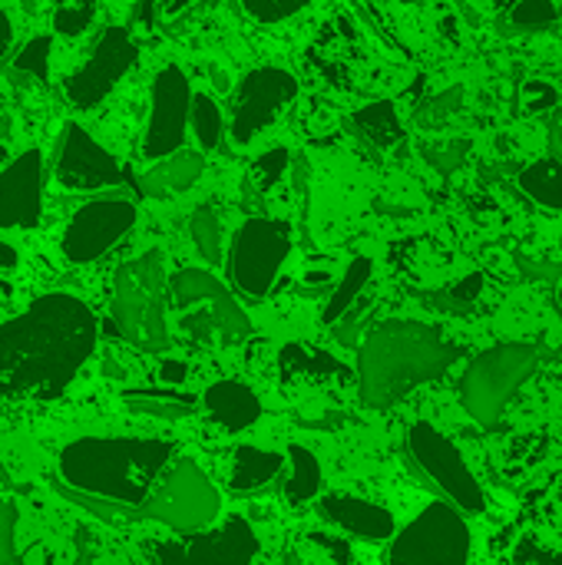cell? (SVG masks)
I'll use <instances>...</instances> for the list:
<instances>
[{
	"label": "cell",
	"instance_id": "cell-8",
	"mask_svg": "<svg viewBox=\"0 0 562 565\" xmlns=\"http://www.w3.org/2000/svg\"><path fill=\"white\" fill-rule=\"evenodd\" d=\"M470 526L447 500L431 503L401 533L391 536L388 565H467Z\"/></svg>",
	"mask_w": 562,
	"mask_h": 565
},
{
	"label": "cell",
	"instance_id": "cell-3",
	"mask_svg": "<svg viewBox=\"0 0 562 565\" xmlns=\"http://www.w3.org/2000/svg\"><path fill=\"white\" fill-rule=\"evenodd\" d=\"M172 460L169 440L146 437H83L60 450L56 470L66 493L136 510Z\"/></svg>",
	"mask_w": 562,
	"mask_h": 565
},
{
	"label": "cell",
	"instance_id": "cell-29",
	"mask_svg": "<svg viewBox=\"0 0 562 565\" xmlns=\"http://www.w3.org/2000/svg\"><path fill=\"white\" fill-rule=\"evenodd\" d=\"M96 13V0H56L53 7V26L63 36H76L89 26Z\"/></svg>",
	"mask_w": 562,
	"mask_h": 565
},
{
	"label": "cell",
	"instance_id": "cell-26",
	"mask_svg": "<svg viewBox=\"0 0 562 565\" xmlns=\"http://www.w3.org/2000/svg\"><path fill=\"white\" fill-rule=\"evenodd\" d=\"M354 122H358V129H361L374 146H381V149H391L394 142H401V119H397V109H394L388 99L364 106V109L354 116Z\"/></svg>",
	"mask_w": 562,
	"mask_h": 565
},
{
	"label": "cell",
	"instance_id": "cell-36",
	"mask_svg": "<svg viewBox=\"0 0 562 565\" xmlns=\"http://www.w3.org/2000/svg\"><path fill=\"white\" fill-rule=\"evenodd\" d=\"M0 565H17V510L0 500Z\"/></svg>",
	"mask_w": 562,
	"mask_h": 565
},
{
	"label": "cell",
	"instance_id": "cell-40",
	"mask_svg": "<svg viewBox=\"0 0 562 565\" xmlns=\"http://www.w3.org/2000/svg\"><path fill=\"white\" fill-rule=\"evenodd\" d=\"M10 46V20H7V13L0 10V53Z\"/></svg>",
	"mask_w": 562,
	"mask_h": 565
},
{
	"label": "cell",
	"instance_id": "cell-16",
	"mask_svg": "<svg viewBox=\"0 0 562 565\" xmlns=\"http://www.w3.org/2000/svg\"><path fill=\"white\" fill-rule=\"evenodd\" d=\"M189 79L182 76L179 66H162L156 83H152V113H149V129L142 142L146 159H169L185 136V119H189Z\"/></svg>",
	"mask_w": 562,
	"mask_h": 565
},
{
	"label": "cell",
	"instance_id": "cell-23",
	"mask_svg": "<svg viewBox=\"0 0 562 565\" xmlns=\"http://www.w3.org/2000/svg\"><path fill=\"white\" fill-rule=\"evenodd\" d=\"M285 467H288V480H285V500L291 507H301V503H311L318 493H321V463L318 457L301 447V444H291L288 454H285Z\"/></svg>",
	"mask_w": 562,
	"mask_h": 565
},
{
	"label": "cell",
	"instance_id": "cell-5",
	"mask_svg": "<svg viewBox=\"0 0 562 565\" xmlns=\"http://www.w3.org/2000/svg\"><path fill=\"white\" fill-rule=\"evenodd\" d=\"M537 361V348L520 341H507L477 354L460 381V401L467 414L480 427H497L513 394L533 377Z\"/></svg>",
	"mask_w": 562,
	"mask_h": 565
},
{
	"label": "cell",
	"instance_id": "cell-17",
	"mask_svg": "<svg viewBox=\"0 0 562 565\" xmlns=\"http://www.w3.org/2000/svg\"><path fill=\"white\" fill-rule=\"evenodd\" d=\"M119 179V162L89 132L70 122L56 152V182L70 192H93L103 185H116Z\"/></svg>",
	"mask_w": 562,
	"mask_h": 565
},
{
	"label": "cell",
	"instance_id": "cell-44",
	"mask_svg": "<svg viewBox=\"0 0 562 565\" xmlns=\"http://www.w3.org/2000/svg\"><path fill=\"white\" fill-rule=\"evenodd\" d=\"M560 308H562V288H560Z\"/></svg>",
	"mask_w": 562,
	"mask_h": 565
},
{
	"label": "cell",
	"instance_id": "cell-45",
	"mask_svg": "<svg viewBox=\"0 0 562 565\" xmlns=\"http://www.w3.org/2000/svg\"><path fill=\"white\" fill-rule=\"evenodd\" d=\"M0 156H3V149H0Z\"/></svg>",
	"mask_w": 562,
	"mask_h": 565
},
{
	"label": "cell",
	"instance_id": "cell-34",
	"mask_svg": "<svg viewBox=\"0 0 562 565\" xmlns=\"http://www.w3.org/2000/svg\"><path fill=\"white\" fill-rule=\"evenodd\" d=\"M17 70L30 73V76H36V79H46V73H50V40H46V36L30 40V43L20 50V56H17Z\"/></svg>",
	"mask_w": 562,
	"mask_h": 565
},
{
	"label": "cell",
	"instance_id": "cell-41",
	"mask_svg": "<svg viewBox=\"0 0 562 565\" xmlns=\"http://www.w3.org/2000/svg\"><path fill=\"white\" fill-rule=\"evenodd\" d=\"M553 146H556V152L562 156V109L560 116H556V126H553Z\"/></svg>",
	"mask_w": 562,
	"mask_h": 565
},
{
	"label": "cell",
	"instance_id": "cell-21",
	"mask_svg": "<svg viewBox=\"0 0 562 565\" xmlns=\"http://www.w3.org/2000/svg\"><path fill=\"white\" fill-rule=\"evenodd\" d=\"M285 467V457L275 450H262L252 444H242L232 454V470H229V490L238 497L258 493L262 487H268Z\"/></svg>",
	"mask_w": 562,
	"mask_h": 565
},
{
	"label": "cell",
	"instance_id": "cell-30",
	"mask_svg": "<svg viewBox=\"0 0 562 565\" xmlns=\"http://www.w3.org/2000/svg\"><path fill=\"white\" fill-rule=\"evenodd\" d=\"M192 238H195V245H199L205 262H219V255H222V228H219V218H215L212 209H205V205L195 209V215H192Z\"/></svg>",
	"mask_w": 562,
	"mask_h": 565
},
{
	"label": "cell",
	"instance_id": "cell-38",
	"mask_svg": "<svg viewBox=\"0 0 562 565\" xmlns=\"http://www.w3.org/2000/svg\"><path fill=\"white\" fill-rule=\"evenodd\" d=\"M480 291H484V275H467V278L457 281L447 295H450L454 305H470V301L480 298Z\"/></svg>",
	"mask_w": 562,
	"mask_h": 565
},
{
	"label": "cell",
	"instance_id": "cell-35",
	"mask_svg": "<svg viewBox=\"0 0 562 565\" xmlns=\"http://www.w3.org/2000/svg\"><path fill=\"white\" fill-rule=\"evenodd\" d=\"M285 169H288V152L285 149H272V152L258 156V162L252 166V179H255L258 189H272L285 175Z\"/></svg>",
	"mask_w": 562,
	"mask_h": 565
},
{
	"label": "cell",
	"instance_id": "cell-18",
	"mask_svg": "<svg viewBox=\"0 0 562 565\" xmlns=\"http://www.w3.org/2000/svg\"><path fill=\"white\" fill-rule=\"evenodd\" d=\"M43 159L36 149H26L0 172V225L30 228L40 218L43 205Z\"/></svg>",
	"mask_w": 562,
	"mask_h": 565
},
{
	"label": "cell",
	"instance_id": "cell-20",
	"mask_svg": "<svg viewBox=\"0 0 562 565\" xmlns=\"http://www.w3.org/2000/svg\"><path fill=\"white\" fill-rule=\"evenodd\" d=\"M202 411L225 434H242L262 417V401L242 381H219L202 394Z\"/></svg>",
	"mask_w": 562,
	"mask_h": 565
},
{
	"label": "cell",
	"instance_id": "cell-22",
	"mask_svg": "<svg viewBox=\"0 0 562 565\" xmlns=\"http://www.w3.org/2000/svg\"><path fill=\"white\" fill-rule=\"evenodd\" d=\"M199 175H202V156L199 152H176L172 159H166L162 166L146 172L139 179V189L149 199H162L169 192H185Z\"/></svg>",
	"mask_w": 562,
	"mask_h": 565
},
{
	"label": "cell",
	"instance_id": "cell-39",
	"mask_svg": "<svg viewBox=\"0 0 562 565\" xmlns=\"http://www.w3.org/2000/svg\"><path fill=\"white\" fill-rule=\"evenodd\" d=\"M13 265H17V252L0 242V268H13Z\"/></svg>",
	"mask_w": 562,
	"mask_h": 565
},
{
	"label": "cell",
	"instance_id": "cell-37",
	"mask_svg": "<svg viewBox=\"0 0 562 565\" xmlns=\"http://www.w3.org/2000/svg\"><path fill=\"white\" fill-rule=\"evenodd\" d=\"M560 103V93L553 83H543V79H530L523 86V109L527 113H543V109H553Z\"/></svg>",
	"mask_w": 562,
	"mask_h": 565
},
{
	"label": "cell",
	"instance_id": "cell-31",
	"mask_svg": "<svg viewBox=\"0 0 562 565\" xmlns=\"http://www.w3.org/2000/svg\"><path fill=\"white\" fill-rule=\"evenodd\" d=\"M126 401L139 411V414H152V417H166V420H179L192 411V401L182 397H156V394H126Z\"/></svg>",
	"mask_w": 562,
	"mask_h": 565
},
{
	"label": "cell",
	"instance_id": "cell-4",
	"mask_svg": "<svg viewBox=\"0 0 562 565\" xmlns=\"http://www.w3.org/2000/svg\"><path fill=\"white\" fill-rule=\"evenodd\" d=\"M166 258L149 248L139 258L126 262L116 271L113 285V318L119 334L139 351L159 354L169 348V321H166Z\"/></svg>",
	"mask_w": 562,
	"mask_h": 565
},
{
	"label": "cell",
	"instance_id": "cell-42",
	"mask_svg": "<svg viewBox=\"0 0 562 565\" xmlns=\"http://www.w3.org/2000/svg\"><path fill=\"white\" fill-rule=\"evenodd\" d=\"M7 129H10V122H7V116H3V113H0V139H3V136H7Z\"/></svg>",
	"mask_w": 562,
	"mask_h": 565
},
{
	"label": "cell",
	"instance_id": "cell-7",
	"mask_svg": "<svg viewBox=\"0 0 562 565\" xmlns=\"http://www.w3.org/2000/svg\"><path fill=\"white\" fill-rule=\"evenodd\" d=\"M497 565H562V470L527 497L500 536Z\"/></svg>",
	"mask_w": 562,
	"mask_h": 565
},
{
	"label": "cell",
	"instance_id": "cell-12",
	"mask_svg": "<svg viewBox=\"0 0 562 565\" xmlns=\"http://www.w3.org/2000/svg\"><path fill=\"white\" fill-rule=\"evenodd\" d=\"M288 252H291L288 232L278 222H268V218L245 222L232 242V258H229L235 288L252 298L268 295Z\"/></svg>",
	"mask_w": 562,
	"mask_h": 565
},
{
	"label": "cell",
	"instance_id": "cell-24",
	"mask_svg": "<svg viewBox=\"0 0 562 565\" xmlns=\"http://www.w3.org/2000/svg\"><path fill=\"white\" fill-rule=\"evenodd\" d=\"M76 565H136L132 553L123 540L113 533H103L96 526L76 530Z\"/></svg>",
	"mask_w": 562,
	"mask_h": 565
},
{
	"label": "cell",
	"instance_id": "cell-1",
	"mask_svg": "<svg viewBox=\"0 0 562 565\" xmlns=\"http://www.w3.org/2000/svg\"><path fill=\"white\" fill-rule=\"evenodd\" d=\"M96 348V318L73 295H43L0 324V397H60Z\"/></svg>",
	"mask_w": 562,
	"mask_h": 565
},
{
	"label": "cell",
	"instance_id": "cell-13",
	"mask_svg": "<svg viewBox=\"0 0 562 565\" xmlns=\"http://www.w3.org/2000/svg\"><path fill=\"white\" fill-rule=\"evenodd\" d=\"M136 63V46L129 40V33L123 26H109L103 30V36L96 40L89 60L70 73L66 79V99L76 109H93L96 103H103L109 96V89L126 76V70Z\"/></svg>",
	"mask_w": 562,
	"mask_h": 565
},
{
	"label": "cell",
	"instance_id": "cell-19",
	"mask_svg": "<svg viewBox=\"0 0 562 565\" xmlns=\"http://www.w3.org/2000/svg\"><path fill=\"white\" fill-rule=\"evenodd\" d=\"M318 513L335 523L338 530L358 536V540H368V543H384L394 536V516L371 503V500H361V497H351V493H325L318 500Z\"/></svg>",
	"mask_w": 562,
	"mask_h": 565
},
{
	"label": "cell",
	"instance_id": "cell-2",
	"mask_svg": "<svg viewBox=\"0 0 562 565\" xmlns=\"http://www.w3.org/2000/svg\"><path fill=\"white\" fill-rule=\"evenodd\" d=\"M460 358V348L437 328L421 321H384L361 344L358 384L361 401L374 411L401 404L411 391L444 377Z\"/></svg>",
	"mask_w": 562,
	"mask_h": 565
},
{
	"label": "cell",
	"instance_id": "cell-11",
	"mask_svg": "<svg viewBox=\"0 0 562 565\" xmlns=\"http://www.w3.org/2000/svg\"><path fill=\"white\" fill-rule=\"evenodd\" d=\"M156 565H252L258 556V536L248 520L229 516L219 530H195L185 540H152Z\"/></svg>",
	"mask_w": 562,
	"mask_h": 565
},
{
	"label": "cell",
	"instance_id": "cell-25",
	"mask_svg": "<svg viewBox=\"0 0 562 565\" xmlns=\"http://www.w3.org/2000/svg\"><path fill=\"white\" fill-rule=\"evenodd\" d=\"M520 189L543 209H562V162L560 159H537L520 172Z\"/></svg>",
	"mask_w": 562,
	"mask_h": 565
},
{
	"label": "cell",
	"instance_id": "cell-14",
	"mask_svg": "<svg viewBox=\"0 0 562 565\" xmlns=\"http://www.w3.org/2000/svg\"><path fill=\"white\" fill-rule=\"evenodd\" d=\"M136 225V205L126 199H99L83 205L66 232H63V255L73 265H86L109 252L129 228Z\"/></svg>",
	"mask_w": 562,
	"mask_h": 565
},
{
	"label": "cell",
	"instance_id": "cell-27",
	"mask_svg": "<svg viewBox=\"0 0 562 565\" xmlns=\"http://www.w3.org/2000/svg\"><path fill=\"white\" fill-rule=\"evenodd\" d=\"M368 278H371V262H368V258H354V262L348 265V271H344L338 291L331 295V301H328V308H325V321H328V324H335V321L354 305V298L364 291Z\"/></svg>",
	"mask_w": 562,
	"mask_h": 565
},
{
	"label": "cell",
	"instance_id": "cell-32",
	"mask_svg": "<svg viewBox=\"0 0 562 565\" xmlns=\"http://www.w3.org/2000/svg\"><path fill=\"white\" fill-rule=\"evenodd\" d=\"M556 20V3L553 0H517L513 3V23L517 26H547Z\"/></svg>",
	"mask_w": 562,
	"mask_h": 565
},
{
	"label": "cell",
	"instance_id": "cell-6",
	"mask_svg": "<svg viewBox=\"0 0 562 565\" xmlns=\"http://www.w3.org/2000/svg\"><path fill=\"white\" fill-rule=\"evenodd\" d=\"M222 510V497L212 487V480L202 473V467L189 457L169 460V467L152 483L149 497L136 507L139 520L162 523L176 533H195L205 530Z\"/></svg>",
	"mask_w": 562,
	"mask_h": 565
},
{
	"label": "cell",
	"instance_id": "cell-9",
	"mask_svg": "<svg viewBox=\"0 0 562 565\" xmlns=\"http://www.w3.org/2000/svg\"><path fill=\"white\" fill-rule=\"evenodd\" d=\"M407 454L417 463V470L444 493L450 507L460 513H484L487 497L484 487L477 483L474 470L464 463L460 450L434 427V424H414L407 430Z\"/></svg>",
	"mask_w": 562,
	"mask_h": 565
},
{
	"label": "cell",
	"instance_id": "cell-28",
	"mask_svg": "<svg viewBox=\"0 0 562 565\" xmlns=\"http://www.w3.org/2000/svg\"><path fill=\"white\" fill-rule=\"evenodd\" d=\"M192 129L202 149H215L222 139V113L209 96H195L192 99Z\"/></svg>",
	"mask_w": 562,
	"mask_h": 565
},
{
	"label": "cell",
	"instance_id": "cell-43",
	"mask_svg": "<svg viewBox=\"0 0 562 565\" xmlns=\"http://www.w3.org/2000/svg\"><path fill=\"white\" fill-rule=\"evenodd\" d=\"M480 3H487V7H494V10H497V7H500L503 0H480Z\"/></svg>",
	"mask_w": 562,
	"mask_h": 565
},
{
	"label": "cell",
	"instance_id": "cell-10",
	"mask_svg": "<svg viewBox=\"0 0 562 565\" xmlns=\"http://www.w3.org/2000/svg\"><path fill=\"white\" fill-rule=\"evenodd\" d=\"M169 291H172V305L179 311L189 308V305H205L199 315L185 318V328L195 338L212 334V338H219L225 344H235V341H245L252 334L248 315L238 308L232 291H225V285L215 275L199 271V268H185L169 281Z\"/></svg>",
	"mask_w": 562,
	"mask_h": 565
},
{
	"label": "cell",
	"instance_id": "cell-33",
	"mask_svg": "<svg viewBox=\"0 0 562 565\" xmlns=\"http://www.w3.org/2000/svg\"><path fill=\"white\" fill-rule=\"evenodd\" d=\"M305 3H308V0H242V7H245L255 20H262V23L288 20V17H295Z\"/></svg>",
	"mask_w": 562,
	"mask_h": 565
},
{
	"label": "cell",
	"instance_id": "cell-15",
	"mask_svg": "<svg viewBox=\"0 0 562 565\" xmlns=\"http://www.w3.org/2000/svg\"><path fill=\"white\" fill-rule=\"evenodd\" d=\"M295 93H298V83L285 70L265 66V70L248 73L232 103L235 142H252L268 122H275V116L295 99Z\"/></svg>",
	"mask_w": 562,
	"mask_h": 565
}]
</instances>
